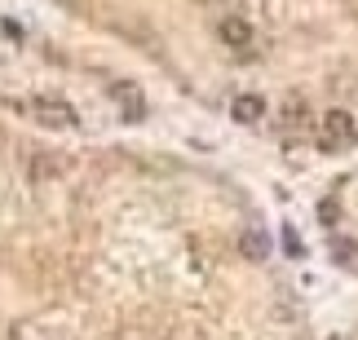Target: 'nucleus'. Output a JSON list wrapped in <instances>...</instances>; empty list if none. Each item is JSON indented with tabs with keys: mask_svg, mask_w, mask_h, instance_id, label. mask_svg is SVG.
Returning a JSON list of instances; mask_svg holds the SVG:
<instances>
[{
	"mask_svg": "<svg viewBox=\"0 0 358 340\" xmlns=\"http://www.w3.org/2000/svg\"><path fill=\"white\" fill-rule=\"evenodd\" d=\"M31 115L40 119V124H49V128H76V124H80L76 111H71L62 98H36V102H31Z\"/></svg>",
	"mask_w": 358,
	"mask_h": 340,
	"instance_id": "1",
	"label": "nucleus"
},
{
	"mask_svg": "<svg viewBox=\"0 0 358 340\" xmlns=\"http://www.w3.org/2000/svg\"><path fill=\"white\" fill-rule=\"evenodd\" d=\"M230 119H235V124H261V119H266V98H261V93H235Z\"/></svg>",
	"mask_w": 358,
	"mask_h": 340,
	"instance_id": "2",
	"label": "nucleus"
},
{
	"mask_svg": "<svg viewBox=\"0 0 358 340\" xmlns=\"http://www.w3.org/2000/svg\"><path fill=\"white\" fill-rule=\"evenodd\" d=\"M222 40L230 49H248V45H252V22H248V18H226L222 22Z\"/></svg>",
	"mask_w": 358,
	"mask_h": 340,
	"instance_id": "3",
	"label": "nucleus"
},
{
	"mask_svg": "<svg viewBox=\"0 0 358 340\" xmlns=\"http://www.w3.org/2000/svg\"><path fill=\"white\" fill-rule=\"evenodd\" d=\"M239 252L248 256V261H261V256L270 252V243H266V235H261V230H243V239H239Z\"/></svg>",
	"mask_w": 358,
	"mask_h": 340,
	"instance_id": "4",
	"label": "nucleus"
}]
</instances>
